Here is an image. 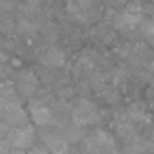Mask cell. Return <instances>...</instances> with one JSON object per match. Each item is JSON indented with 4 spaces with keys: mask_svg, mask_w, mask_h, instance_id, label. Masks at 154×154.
<instances>
[{
    "mask_svg": "<svg viewBox=\"0 0 154 154\" xmlns=\"http://www.w3.org/2000/svg\"><path fill=\"white\" fill-rule=\"evenodd\" d=\"M125 117H127L129 121H131L133 125H148L150 123V115H148V111L144 109L143 103H133L127 107V111H125Z\"/></svg>",
    "mask_w": 154,
    "mask_h": 154,
    "instance_id": "9c48e42d",
    "label": "cell"
},
{
    "mask_svg": "<svg viewBox=\"0 0 154 154\" xmlns=\"http://www.w3.org/2000/svg\"><path fill=\"white\" fill-rule=\"evenodd\" d=\"M152 109H154V102H152Z\"/></svg>",
    "mask_w": 154,
    "mask_h": 154,
    "instance_id": "e0dca14e",
    "label": "cell"
},
{
    "mask_svg": "<svg viewBox=\"0 0 154 154\" xmlns=\"http://www.w3.org/2000/svg\"><path fill=\"white\" fill-rule=\"evenodd\" d=\"M8 154H26V152H23V150H16V148H14V150H10Z\"/></svg>",
    "mask_w": 154,
    "mask_h": 154,
    "instance_id": "9a60e30c",
    "label": "cell"
},
{
    "mask_svg": "<svg viewBox=\"0 0 154 154\" xmlns=\"http://www.w3.org/2000/svg\"><path fill=\"white\" fill-rule=\"evenodd\" d=\"M94 0H68L66 12L70 18L78 22H94Z\"/></svg>",
    "mask_w": 154,
    "mask_h": 154,
    "instance_id": "5b68a950",
    "label": "cell"
},
{
    "mask_svg": "<svg viewBox=\"0 0 154 154\" xmlns=\"http://www.w3.org/2000/svg\"><path fill=\"white\" fill-rule=\"evenodd\" d=\"M113 127H115L117 135H119L125 143H131V140L139 139V137H137V127L127 119V117H125V119H117L115 123H113Z\"/></svg>",
    "mask_w": 154,
    "mask_h": 154,
    "instance_id": "30bf717a",
    "label": "cell"
},
{
    "mask_svg": "<svg viewBox=\"0 0 154 154\" xmlns=\"http://www.w3.org/2000/svg\"><path fill=\"white\" fill-rule=\"evenodd\" d=\"M0 115H4V103L0 102Z\"/></svg>",
    "mask_w": 154,
    "mask_h": 154,
    "instance_id": "2e32d148",
    "label": "cell"
},
{
    "mask_svg": "<svg viewBox=\"0 0 154 154\" xmlns=\"http://www.w3.org/2000/svg\"><path fill=\"white\" fill-rule=\"evenodd\" d=\"M16 31H18L22 37H26V39H29V37H33L35 33H37V26H35L31 20H27V18H23V20H20L18 23H16Z\"/></svg>",
    "mask_w": 154,
    "mask_h": 154,
    "instance_id": "4fadbf2b",
    "label": "cell"
},
{
    "mask_svg": "<svg viewBox=\"0 0 154 154\" xmlns=\"http://www.w3.org/2000/svg\"><path fill=\"white\" fill-rule=\"evenodd\" d=\"M45 148L49 154H68V140L60 137H49Z\"/></svg>",
    "mask_w": 154,
    "mask_h": 154,
    "instance_id": "7c38bea8",
    "label": "cell"
},
{
    "mask_svg": "<svg viewBox=\"0 0 154 154\" xmlns=\"http://www.w3.org/2000/svg\"><path fill=\"white\" fill-rule=\"evenodd\" d=\"M27 115L37 127H47V125L53 123V111L43 102H31L27 105Z\"/></svg>",
    "mask_w": 154,
    "mask_h": 154,
    "instance_id": "52a82bcc",
    "label": "cell"
},
{
    "mask_svg": "<svg viewBox=\"0 0 154 154\" xmlns=\"http://www.w3.org/2000/svg\"><path fill=\"white\" fill-rule=\"evenodd\" d=\"M26 154H49V152H47L45 146H33L29 152H26Z\"/></svg>",
    "mask_w": 154,
    "mask_h": 154,
    "instance_id": "5bb4252c",
    "label": "cell"
},
{
    "mask_svg": "<svg viewBox=\"0 0 154 154\" xmlns=\"http://www.w3.org/2000/svg\"><path fill=\"white\" fill-rule=\"evenodd\" d=\"M143 22V16H140V8H125L123 12H117L115 18H113V26L115 29H123V31H131L135 27L140 26Z\"/></svg>",
    "mask_w": 154,
    "mask_h": 154,
    "instance_id": "277c9868",
    "label": "cell"
},
{
    "mask_svg": "<svg viewBox=\"0 0 154 154\" xmlns=\"http://www.w3.org/2000/svg\"><path fill=\"white\" fill-rule=\"evenodd\" d=\"M150 154H154V152H150Z\"/></svg>",
    "mask_w": 154,
    "mask_h": 154,
    "instance_id": "ac0fdd59",
    "label": "cell"
},
{
    "mask_svg": "<svg viewBox=\"0 0 154 154\" xmlns=\"http://www.w3.org/2000/svg\"><path fill=\"white\" fill-rule=\"evenodd\" d=\"M86 154H119L115 146V140L103 129H96L84 139Z\"/></svg>",
    "mask_w": 154,
    "mask_h": 154,
    "instance_id": "7a4b0ae2",
    "label": "cell"
},
{
    "mask_svg": "<svg viewBox=\"0 0 154 154\" xmlns=\"http://www.w3.org/2000/svg\"><path fill=\"white\" fill-rule=\"evenodd\" d=\"M6 121L14 127H23V125H29V115H27V109H23L22 105L20 107H12L4 113Z\"/></svg>",
    "mask_w": 154,
    "mask_h": 154,
    "instance_id": "8fae6325",
    "label": "cell"
},
{
    "mask_svg": "<svg viewBox=\"0 0 154 154\" xmlns=\"http://www.w3.org/2000/svg\"><path fill=\"white\" fill-rule=\"evenodd\" d=\"M35 140V129L29 125L23 127H12L6 135V143L16 150H27Z\"/></svg>",
    "mask_w": 154,
    "mask_h": 154,
    "instance_id": "3957f363",
    "label": "cell"
},
{
    "mask_svg": "<svg viewBox=\"0 0 154 154\" xmlns=\"http://www.w3.org/2000/svg\"><path fill=\"white\" fill-rule=\"evenodd\" d=\"M39 88V78L33 70H22L18 72V80H16V92H20L22 98H31L35 96Z\"/></svg>",
    "mask_w": 154,
    "mask_h": 154,
    "instance_id": "8992f818",
    "label": "cell"
},
{
    "mask_svg": "<svg viewBox=\"0 0 154 154\" xmlns=\"http://www.w3.org/2000/svg\"><path fill=\"white\" fill-rule=\"evenodd\" d=\"M70 115L74 125L78 127H88V125H98L102 121V113L92 102L86 98H76L70 105Z\"/></svg>",
    "mask_w": 154,
    "mask_h": 154,
    "instance_id": "6da1fadb",
    "label": "cell"
},
{
    "mask_svg": "<svg viewBox=\"0 0 154 154\" xmlns=\"http://www.w3.org/2000/svg\"><path fill=\"white\" fill-rule=\"evenodd\" d=\"M64 51L60 49V47L57 45H51L47 47L45 51L41 53V63L45 64V66H51V68H60L64 64Z\"/></svg>",
    "mask_w": 154,
    "mask_h": 154,
    "instance_id": "ba28073f",
    "label": "cell"
}]
</instances>
